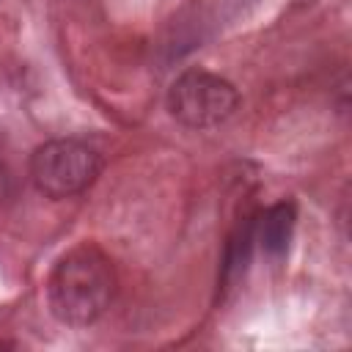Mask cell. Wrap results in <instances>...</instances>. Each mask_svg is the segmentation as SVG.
<instances>
[{
    "instance_id": "cell-2",
    "label": "cell",
    "mask_w": 352,
    "mask_h": 352,
    "mask_svg": "<svg viewBox=\"0 0 352 352\" xmlns=\"http://www.w3.org/2000/svg\"><path fill=\"white\" fill-rule=\"evenodd\" d=\"M102 170L99 151L77 138H55L33 148L28 173L38 192L50 198H72L88 190Z\"/></svg>"
},
{
    "instance_id": "cell-1",
    "label": "cell",
    "mask_w": 352,
    "mask_h": 352,
    "mask_svg": "<svg viewBox=\"0 0 352 352\" xmlns=\"http://www.w3.org/2000/svg\"><path fill=\"white\" fill-rule=\"evenodd\" d=\"M118 289V275L113 258L82 242L66 250L47 278V305L50 314L69 327H88L110 308Z\"/></svg>"
},
{
    "instance_id": "cell-4",
    "label": "cell",
    "mask_w": 352,
    "mask_h": 352,
    "mask_svg": "<svg viewBox=\"0 0 352 352\" xmlns=\"http://www.w3.org/2000/svg\"><path fill=\"white\" fill-rule=\"evenodd\" d=\"M297 223V209L292 201H280L270 206L256 223H253V239L261 245V250L272 258H280L289 250L292 234Z\"/></svg>"
},
{
    "instance_id": "cell-3",
    "label": "cell",
    "mask_w": 352,
    "mask_h": 352,
    "mask_svg": "<svg viewBox=\"0 0 352 352\" xmlns=\"http://www.w3.org/2000/svg\"><path fill=\"white\" fill-rule=\"evenodd\" d=\"M165 102L179 124L190 129H212L226 124L236 113L239 94L234 82L214 72L187 69L170 82Z\"/></svg>"
}]
</instances>
